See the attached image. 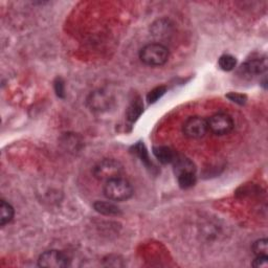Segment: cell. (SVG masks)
Masks as SVG:
<instances>
[{
	"label": "cell",
	"mask_w": 268,
	"mask_h": 268,
	"mask_svg": "<svg viewBox=\"0 0 268 268\" xmlns=\"http://www.w3.org/2000/svg\"><path fill=\"white\" fill-rule=\"evenodd\" d=\"M177 180H178V184L182 188H191L192 186H195L197 177H196V173H184L182 174L180 176H177Z\"/></svg>",
	"instance_id": "obj_14"
},
{
	"label": "cell",
	"mask_w": 268,
	"mask_h": 268,
	"mask_svg": "<svg viewBox=\"0 0 268 268\" xmlns=\"http://www.w3.org/2000/svg\"><path fill=\"white\" fill-rule=\"evenodd\" d=\"M54 89H56V92H57L58 96L64 98V83L62 82L61 79H58L57 82H56Z\"/></svg>",
	"instance_id": "obj_20"
},
{
	"label": "cell",
	"mask_w": 268,
	"mask_h": 268,
	"mask_svg": "<svg viewBox=\"0 0 268 268\" xmlns=\"http://www.w3.org/2000/svg\"><path fill=\"white\" fill-rule=\"evenodd\" d=\"M226 98H230L232 102L237 103L239 105H243L245 104V102H246V96L241 94H237V92H230L226 96Z\"/></svg>",
	"instance_id": "obj_18"
},
{
	"label": "cell",
	"mask_w": 268,
	"mask_h": 268,
	"mask_svg": "<svg viewBox=\"0 0 268 268\" xmlns=\"http://www.w3.org/2000/svg\"><path fill=\"white\" fill-rule=\"evenodd\" d=\"M98 213L105 216H118L120 215V208L111 201H96L94 204Z\"/></svg>",
	"instance_id": "obj_10"
},
{
	"label": "cell",
	"mask_w": 268,
	"mask_h": 268,
	"mask_svg": "<svg viewBox=\"0 0 268 268\" xmlns=\"http://www.w3.org/2000/svg\"><path fill=\"white\" fill-rule=\"evenodd\" d=\"M140 59L148 66H162L169 59V50L160 43H150L140 50Z\"/></svg>",
	"instance_id": "obj_2"
},
{
	"label": "cell",
	"mask_w": 268,
	"mask_h": 268,
	"mask_svg": "<svg viewBox=\"0 0 268 268\" xmlns=\"http://www.w3.org/2000/svg\"><path fill=\"white\" fill-rule=\"evenodd\" d=\"M172 164L176 177L184 173H196V166L194 162L184 155H176Z\"/></svg>",
	"instance_id": "obj_8"
},
{
	"label": "cell",
	"mask_w": 268,
	"mask_h": 268,
	"mask_svg": "<svg viewBox=\"0 0 268 268\" xmlns=\"http://www.w3.org/2000/svg\"><path fill=\"white\" fill-rule=\"evenodd\" d=\"M166 88L164 86H158V87L152 89V90L147 96L148 103L153 104L155 102H158V100L166 94Z\"/></svg>",
	"instance_id": "obj_17"
},
{
	"label": "cell",
	"mask_w": 268,
	"mask_h": 268,
	"mask_svg": "<svg viewBox=\"0 0 268 268\" xmlns=\"http://www.w3.org/2000/svg\"><path fill=\"white\" fill-rule=\"evenodd\" d=\"M208 131L215 136H226L232 131L234 124L230 116L226 114H216L208 120Z\"/></svg>",
	"instance_id": "obj_5"
},
{
	"label": "cell",
	"mask_w": 268,
	"mask_h": 268,
	"mask_svg": "<svg viewBox=\"0 0 268 268\" xmlns=\"http://www.w3.org/2000/svg\"><path fill=\"white\" fill-rule=\"evenodd\" d=\"M14 218V208L6 200H2L0 202V224L4 226Z\"/></svg>",
	"instance_id": "obj_12"
},
{
	"label": "cell",
	"mask_w": 268,
	"mask_h": 268,
	"mask_svg": "<svg viewBox=\"0 0 268 268\" xmlns=\"http://www.w3.org/2000/svg\"><path fill=\"white\" fill-rule=\"evenodd\" d=\"M182 132L184 136L192 140H199L206 136L208 132V120L200 116L188 118L182 126Z\"/></svg>",
	"instance_id": "obj_4"
},
{
	"label": "cell",
	"mask_w": 268,
	"mask_h": 268,
	"mask_svg": "<svg viewBox=\"0 0 268 268\" xmlns=\"http://www.w3.org/2000/svg\"><path fill=\"white\" fill-rule=\"evenodd\" d=\"M252 266L256 268H267L268 267V256H256V259L252 262Z\"/></svg>",
	"instance_id": "obj_19"
},
{
	"label": "cell",
	"mask_w": 268,
	"mask_h": 268,
	"mask_svg": "<svg viewBox=\"0 0 268 268\" xmlns=\"http://www.w3.org/2000/svg\"><path fill=\"white\" fill-rule=\"evenodd\" d=\"M124 168L122 164L112 158H106L98 162L94 168V176L100 182H109L122 177Z\"/></svg>",
	"instance_id": "obj_3"
},
{
	"label": "cell",
	"mask_w": 268,
	"mask_h": 268,
	"mask_svg": "<svg viewBox=\"0 0 268 268\" xmlns=\"http://www.w3.org/2000/svg\"><path fill=\"white\" fill-rule=\"evenodd\" d=\"M114 98L104 90H96L92 92L87 98V105L94 112H104L111 108L114 104Z\"/></svg>",
	"instance_id": "obj_7"
},
{
	"label": "cell",
	"mask_w": 268,
	"mask_h": 268,
	"mask_svg": "<svg viewBox=\"0 0 268 268\" xmlns=\"http://www.w3.org/2000/svg\"><path fill=\"white\" fill-rule=\"evenodd\" d=\"M38 265L40 267L48 268H63L70 265V260L67 256L59 250H48L43 252L38 260Z\"/></svg>",
	"instance_id": "obj_6"
},
{
	"label": "cell",
	"mask_w": 268,
	"mask_h": 268,
	"mask_svg": "<svg viewBox=\"0 0 268 268\" xmlns=\"http://www.w3.org/2000/svg\"><path fill=\"white\" fill-rule=\"evenodd\" d=\"M252 252L256 256H267L268 254V241L266 238L256 240L252 246Z\"/></svg>",
	"instance_id": "obj_16"
},
{
	"label": "cell",
	"mask_w": 268,
	"mask_h": 268,
	"mask_svg": "<svg viewBox=\"0 0 268 268\" xmlns=\"http://www.w3.org/2000/svg\"><path fill=\"white\" fill-rule=\"evenodd\" d=\"M153 153L155 158H158L162 164H172L176 158V153L169 147L158 146L153 149Z\"/></svg>",
	"instance_id": "obj_11"
},
{
	"label": "cell",
	"mask_w": 268,
	"mask_h": 268,
	"mask_svg": "<svg viewBox=\"0 0 268 268\" xmlns=\"http://www.w3.org/2000/svg\"><path fill=\"white\" fill-rule=\"evenodd\" d=\"M267 68L266 59H254L242 66V72L248 76H256L263 74Z\"/></svg>",
	"instance_id": "obj_9"
},
{
	"label": "cell",
	"mask_w": 268,
	"mask_h": 268,
	"mask_svg": "<svg viewBox=\"0 0 268 268\" xmlns=\"http://www.w3.org/2000/svg\"><path fill=\"white\" fill-rule=\"evenodd\" d=\"M142 112V103L140 98H138L132 100L131 105L129 106L127 111V118L132 122L138 120V118L140 116Z\"/></svg>",
	"instance_id": "obj_13"
},
{
	"label": "cell",
	"mask_w": 268,
	"mask_h": 268,
	"mask_svg": "<svg viewBox=\"0 0 268 268\" xmlns=\"http://www.w3.org/2000/svg\"><path fill=\"white\" fill-rule=\"evenodd\" d=\"M219 67L224 72L232 70L237 65V60L232 54H223L219 58L218 61Z\"/></svg>",
	"instance_id": "obj_15"
},
{
	"label": "cell",
	"mask_w": 268,
	"mask_h": 268,
	"mask_svg": "<svg viewBox=\"0 0 268 268\" xmlns=\"http://www.w3.org/2000/svg\"><path fill=\"white\" fill-rule=\"evenodd\" d=\"M103 192L105 197L111 201H125L132 197L133 188L125 178L118 177L106 182Z\"/></svg>",
	"instance_id": "obj_1"
}]
</instances>
